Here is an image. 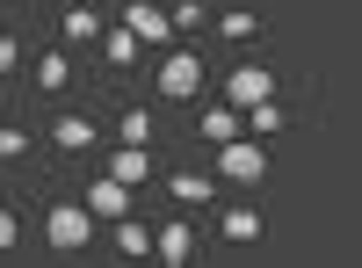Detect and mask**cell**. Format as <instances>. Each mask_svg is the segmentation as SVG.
Listing matches in <instances>:
<instances>
[{
    "label": "cell",
    "instance_id": "obj_3",
    "mask_svg": "<svg viewBox=\"0 0 362 268\" xmlns=\"http://www.w3.org/2000/svg\"><path fill=\"white\" fill-rule=\"evenodd\" d=\"M102 138H109V124H102L95 109H58L51 124H44V145H51V153H66V160H95Z\"/></svg>",
    "mask_w": 362,
    "mask_h": 268
},
{
    "label": "cell",
    "instance_id": "obj_12",
    "mask_svg": "<svg viewBox=\"0 0 362 268\" xmlns=\"http://www.w3.org/2000/svg\"><path fill=\"white\" fill-rule=\"evenodd\" d=\"M95 58H102V66H109L116 80H124V73H138V66H145V44H138L131 29L116 22V15H109V29H102V44H95Z\"/></svg>",
    "mask_w": 362,
    "mask_h": 268
},
{
    "label": "cell",
    "instance_id": "obj_17",
    "mask_svg": "<svg viewBox=\"0 0 362 268\" xmlns=\"http://www.w3.org/2000/svg\"><path fill=\"white\" fill-rule=\"evenodd\" d=\"M116 145H160L153 102H124V109H116Z\"/></svg>",
    "mask_w": 362,
    "mask_h": 268
},
{
    "label": "cell",
    "instance_id": "obj_4",
    "mask_svg": "<svg viewBox=\"0 0 362 268\" xmlns=\"http://www.w3.org/2000/svg\"><path fill=\"white\" fill-rule=\"evenodd\" d=\"M218 95H225L232 109H254V102H268V95H283V73H276V58L247 51L239 66H225V87H218Z\"/></svg>",
    "mask_w": 362,
    "mask_h": 268
},
{
    "label": "cell",
    "instance_id": "obj_11",
    "mask_svg": "<svg viewBox=\"0 0 362 268\" xmlns=\"http://www.w3.org/2000/svg\"><path fill=\"white\" fill-rule=\"evenodd\" d=\"M218 240L225 247H261L268 240V211H254V203H218Z\"/></svg>",
    "mask_w": 362,
    "mask_h": 268
},
{
    "label": "cell",
    "instance_id": "obj_18",
    "mask_svg": "<svg viewBox=\"0 0 362 268\" xmlns=\"http://www.w3.org/2000/svg\"><path fill=\"white\" fill-rule=\"evenodd\" d=\"M109 232V240H116V254H124V261H153V218H116V225H102Z\"/></svg>",
    "mask_w": 362,
    "mask_h": 268
},
{
    "label": "cell",
    "instance_id": "obj_8",
    "mask_svg": "<svg viewBox=\"0 0 362 268\" xmlns=\"http://www.w3.org/2000/svg\"><path fill=\"white\" fill-rule=\"evenodd\" d=\"M80 203H87V211H95V225H116V218H131V211H138V189H124V182H116V174L102 167L95 182L80 189Z\"/></svg>",
    "mask_w": 362,
    "mask_h": 268
},
{
    "label": "cell",
    "instance_id": "obj_21",
    "mask_svg": "<svg viewBox=\"0 0 362 268\" xmlns=\"http://www.w3.org/2000/svg\"><path fill=\"white\" fill-rule=\"evenodd\" d=\"M160 8H167L174 29H189V37H196V29H210V0H160Z\"/></svg>",
    "mask_w": 362,
    "mask_h": 268
},
{
    "label": "cell",
    "instance_id": "obj_1",
    "mask_svg": "<svg viewBox=\"0 0 362 268\" xmlns=\"http://www.w3.org/2000/svg\"><path fill=\"white\" fill-rule=\"evenodd\" d=\"M203 87H210V58H203L196 44H167V51H160V66H153V95L174 102V109H189Z\"/></svg>",
    "mask_w": 362,
    "mask_h": 268
},
{
    "label": "cell",
    "instance_id": "obj_2",
    "mask_svg": "<svg viewBox=\"0 0 362 268\" xmlns=\"http://www.w3.org/2000/svg\"><path fill=\"white\" fill-rule=\"evenodd\" d=\"M210 174H218L225 189H261L268 174H276V160H268V138H225V145H210Z\"/></svg>",
    "mask_w": 362,
    "mask_h": 268
},
{
    "label": "cell",
    "instance_id": "obj_24",
    "mask_svg": "<svg viewBox=\"0 0 362 268\" xmlns=\"http://www.w3.org/2000/svg\"><path fill=\"white\" fill-rule=\"evenodd\" d=\"M0 124H8V116H0Z\"/></svg>",
    "mask_w": 362,
    "mask_h": 268
},
{
    "label": "cell",
    "instance_id": "obj_23",
    "mask_svg": "<svg viewBox=\"0 0 362 268\" xmlns=\"http://www.w3.org/2000/svg\"><path fill=\"white\" fill-rule=\"evenodd\" d=\"M8 247H22V211L0 203V254H8Z\"/></svg>",
    "mask_w": 362,
    "mask_h": 268
},
{
    "label": "cell",
    "instance_id": "obj_13",
    "mask_svg": "<svg viewBox=\"0 0 362 268\" xmlns=\"http://www.w3.org/2000/svg\"><path fill=\"white\" fill-rule=\"evenodd\" d=\"M210 29H218L225 44H239V51H261V44H268V22H261L254 8H218V15H210Z\"/></svg>",
    "mask_w": 362,
    "mask_h": 268
},
{
    "label": "cell",
    "instance_id": "obj_5",
    "mask_svg": "<svg viewBox=\"0 0 362 268\" xmlns=\"http://www.w3.org/2000/svg\"><path fill=\"white\" fill-rule=\"evenodd\" d=\"M95 240H102V225H95L87 203H51V211H44V247L51 254H87Z\"/></svg>",
    "mask_w": 362,
    "mask_h": 268
},
{
    "label": "cell",
    "instance_id": "obj_10",
    "mask_svg": "<svg viewBox=\"0 0 362 268\" xmlns=\"http://www.w3.org/2000/svg\"><path fill=\"white\" fill-rule=\"evenodd\" d=\"M102 29H109V8H95V0H73V8L58 15V44L95 51V44H102Z\"/></svg>",
    "mask_w": 362,
    "mask_h": 268
},
{
    "label": "cell",
    "instance_id": "obj_14",
    "mask_svg": "<svg viewBox=\"0 0 362 268\" xmlns=\"http://www.w3.org/2000/svg\"><path fill=\"white\" fill-rule=\"evenodd\" d=\"M153 261H167V268L196 261V225H189V218H160V225H153Z\"/></svg>",
    "mask_w": 362,
    "mask_h": 268
},
{
    "label": "cell",
    "instance_id": "obj_6",
    "mask_svg": "<svg viewBox=\"0 0 362 268\" xmlns=\"http://www.w3.org/2000/svg\"><path fill=\"white\" fill-rule=\"evenodd\" d=\"M73 80H80V51H73V44H44L37 66H29V87H37L44 102H66Z\"/></svg>",
    "mask_w": 362,
    "mask_h": 268
},
{
    "label": "cell",
    "instance_id": "obj_16",
    "mask_svg": "<svg viewBox=\"0 0 362 268\" xmlns=\"http://www.w3.org/2000/svg\"><path fill=\"white\" fill-rule=\"evenodd\" d=\"M109 174H116L124 189H145V182L160 174V160H153V145H116V153H109Z\"/></svg>",
    "mask_w": 362,
    "mask_h": 268
},
{
    "label": "cell",
    "instance_id": "obj_7",
    "mask_svg": "<svg viewBox=\"0 0 362 268\" xmlns=\"http://www.w3.org/2000/svg\"><path fill=\"white\" fill-rule=\"evenodd\" d=\"M160 182H167V196L181 203V211H218L225 203V182L210 167H174V174H160Z\"/></svg>",
    "mask_w": 362,
    "mask_h": 268
},
{
    "label": "cell",
    "instance_id": "obj_19",
    "mask_svg": "<svg viewBox=\"0 0 362 268\" xmlns=\"http://www.w3.org/2000/svg\"><path fill=\"white\" fill-rule=\"evenodd\" d=\"M196 138H203V145H225V138H239V109H232L225 95H218V102H203V109H196Z\"/></svg>",
    "mask_w": 362,
    "mask_h": 268
},
{
    "label": "cell",
    "instance_id": "obj_15",
    "mask_svg": "<svg viewBox=\"0 0 362 268\" xmlns=\"http://www.w3.org/2000/svg\"><path fill=\"white\" fill-rule=\"evenodd\" d=\"M290 124H297V116H290L283 95H268V102H254V109H239V131H247V138H283Z\"/></svg>",
    "mask_w": 362,
    "mask_h": 268
},
{
    "label": "cell",
    "instance_id": "obj_22",
    "mask_svg": "<svg viewBox=\"0 0 362 268\" xmlns=\"http://www.w3.org/2000/svg\"><path fill=\"white\" fill-rule=\"evenodd\" d=\"M15 73H22V37L0 29V80H15Z\"/></svg>",
    "mask_w": 362,
    "mask_h": 268
},
{
    "label": "cell",
    "instance_id": "obj_9",
    "mask_svg": "<svg viewBox=\"0 0 362 268\" xmlns=\"http://www.w3.org/2000/svg\"><path fill=\"white\" fill-rule=\"evenodd\" d=\"M116 22H124L145 51H167V44H174V22H167L160 0H124V15H116Z\"/></svg>",
    "mask_w": 362,
    "mask_h": 268
},
{
    "label": "cell",
    "instance_id": "obj_20",
    "mask_svg": "<svg viewBox=\"0 0 362 268\" xmlns=\"http://www.w3.org/2000/svg\"><path fill=\"white\" fill-rule=\"evenodd\" d=\"M29 153H37V138H29V124H0V167H29Z\"/></svg>",
    "mask_w": 362,
    "mask_h": 268
}]
</instances>
